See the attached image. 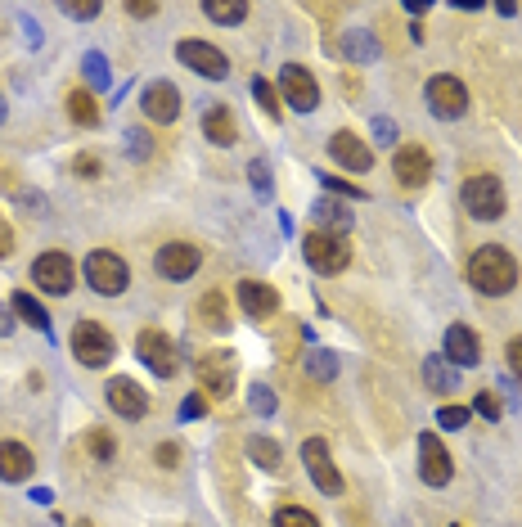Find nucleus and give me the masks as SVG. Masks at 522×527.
Segmentation results:
<instances>
[{
	"label": "nucleus",
	"instance_id": "obj_1",
	"mask_svg": "<svg viewBox=\"0 0 522 527\" xmlns=\"http://www.w3.org/2000/svg\"><path fill=\"white\" fill-rule=\"evenodd\" d=\"M468 284H473L477 293H486V298L513 293V284H518V262H513V253H504L500 244L477 248V253L468 257Z\"/></svg>",
	"mask_w": 522,
	"mask_h": 527
},
{
	"label": "nucleus",
	"instance_id": "obj_2",
	"mask_svg": "<svg viewBox=\"0 0 522 527\" xmlns=\"http://www.w3.org/2000/svg\"><path fill=\"white\" fill-rule=\"evenodd\" d=\"M194 379H198V392L212 401H225L239 383V356L234 352H203L194 365Z\"/></svg>",
	"mask_w": 522,
	"mask_h": 527
},
{
	"label": "nucleus",
	"instance_id": "obj_3",
	"mask_svg": "<svg viewBox=\"0 0 522 527\" xmlns=\"http://www.w3.org/2000/svg\"><path fill=\"white\" fill-rule=\"evenodd\" d=\"M459 199H464L468 217H477V221H500L504 217V185H500V176H491V172L468 176Z\"/></svg>",
	"mask_w": 522,
	"mask_h": 527
},
{
	"label": "nucleus",
	"instance_id": "obj_4",
	"mask_svg": "<svg viewBox=\"0 0 522 527\" xmlns=\"http://www.w3.org/2000/svg\"><path fill=\"white\" fill-rule=\"evenodd\" d=\"M302 253L311 262V271H320V275H338L351 262V244L342 235H333V230H311L302 239Z\"/></svg>",
	"mask_w": 522,
	"mask_h": 527
},
{
	"label": "nucleus",
	"instance_id": "obj_5",
	"mask_svg": "<svg viewBox=\"0 0 522 527\" xmlns=\"http://www.w3.org/2000/svg\"><path fill=\"white\" fill-rule=\"evenodd\" d=\"M86 280H90V289H95V293L117 298V293H126V284H131V266H126L117 253L95 248V253L86 257Z\"/></svg>",
	"mask_w": 522,
	"mask_h": 527
},
{
	"label": "nucleus",
	"instance_id": "obj_6",
	"mask_svg": "<svg viewBox=\"0 0 522 527\" xmlns=\"http://www.w3.org/2000/svg\"><path fill=\"white\" fill-rule=\"evenodd\" d=\"M72 356L81 365H90V370H99V365L113 361V334L99 320H77L72 325Z\"/></svg>",
	"mask_w": 522,
	"mask_h": 527
},
{
	"label": "nucleus",
	"instance_id": "obj_7",
	"mask_svg": "<svg viewBox=\"0 0 522 527\" xmlns=\"http://www.w3.org/2000/svg\"><path fill=\"white\" fill-rule=\"evenodd\" d=\"M135 356H140L144 365H149L158 379H171V374L180 370V356H176V343H171L162 329H140V338H135Z\"/></svg>",
	"mask_w": 522,
	"mask_h": 527
},
{
	"label": "nucleus",
	"instance_id": "obj_8",
	"mask_svg": "<svg viewBox=\"0 0 522 527\" xmlns=\"http://www.w3.org/2000/svg\"><path fill=\"white\" fill-rule=\"evenodd\" d=\"M423 95H428V109H432V118H446V122H455V118H464L468 113V91H464V82L459 77H432L428 86H423Z\"/></svg>",
	"mask_w": 522,
	"mask_h": 527
},
{
	"label": "nucleus",
	"instance_id": "obj_9",
	"mask_svg": "<svg viewBox=\"0 0 522 527\" xmlns=\"http://www.w3.org/2000/svg\"><path fill=\"white\" fill-rule=\"evenodd\" d=\"M72 280H77V266H72L68 253H41L32 262V284L54 293V298H63V293L72 289Z\"/></svg>",
	"mask_w": 522,
	"mask_h": 527
},
{
	"label": "nucleus",
	"instance_id": "obj_10",
	"mask_svg": "<svg viewBox=\"0 0 522 527\" xmlns=\"http://www.w3.org/2000/svg\"><path fill=\"white\" fill-rule=\"evenodd\" d=\"M176 59L185 68H194L198 77H207V82H225V77H230V59H225L216 46H207V41H180Z\"/></svg>",
	"mask_w": 522,
	"mask_h": 527
},
{
	"label": "nucleus",
	"instance_id": "obj_11",
	"mask_svg": "<svg viewBox=\"0 0 522 527\" xmlns=\"http://www.w3.org/2000/svg\"><path fill=\"white\" fill-rule=\"evenodd\" d=\"M302 460H306L311 482L324 491V496H342V473H338V464H333L329 442H324V437H311V442L302 446Z\"/></svg>",
	"mask_w": 522,
	"mask_h": 527
},
{
	"label": "nucleus",
	"instance_id": "obj_12",
	"mask_svg": "<svg viewBox=\"0 0 522 527\" xmlns=\"http://www.w3.org/2000/svg\"><path fill=\"white\" fill-rule=\"evenodd\" d=\"M419 478L428 482V487H446V482L455 478V460H450V451L441 446L437 433L419 437Z\"/></svg>",
	"mask_w": 522,
	"mask_h": 527
},
{
	"label": "nucleus",
	"instance_id": "obj_13",
	"mask_svg": "<svg viewBox=\"0 0 522 527\" xmlns=\"http://www.w3.org/2000/svg\"><path fill=\"white\" fill-rule=\"evenodd\" d=\"M279 91H284V104H293L297 113H311L315 104H320V86H315V77L306 73L302 64H284V73H279Z\"/></svg>",
	"mask_w": 522,
	"mask_h": 527
},
{
	"label": "nucleus",
	"instance_id": "obj_14",
	"mask_svg": "<svg viewBox=\"0 0 522 527\" xmlns=\"http://www.w3.org/2000/svg\"><path fill=\"white\" fill-rule=\"evenodd\" d=\"M198 262H203V253H198L194 244H185V239H171V244H162L158 257H153L158 275H167V280H189V275L198 271Z\"/></svg>",
	"mask_w": 522,
	"mask_h": 527
},
{
	"label": "nucleus",
	"instance_id": "obj_15",
	"mask_svg": "<svg viewBox=\"0 0 522 527\" xmlns=\"http://www.w3.org/2000/svg\"><path fill=\"white\" fill-rule=\"evenodd\" d=\"M392 172H396V185H401V190H423V185H428V176H432V158H428V149H419V145L396 149Z\"/></svg>",
	"mask_w": 522,
	"mask_h": 527
},
{
	"label": "nucleus",
	"instance_id": "obj_16",
	"mask_svg": "<svg viewBox=\"0 0 522 527\" xmlns=\"http://www.w3.org/2000/svg\"><path fill=\"white\" fill-rule=\"evenodd\" d=\"M140 109L149 122H158V127H167V122L180 118V91L171 82H149L140 91Z\"/></svg>",
	"mask_w": 522,
	"mask_h": 527
},
{
	"label": "nucleus",
	"instance_id": "obj_17",
	"mask_svg": "<svg viewBox=\"0 0 522 527\" xmlns=\"http://www.w3.org/2000/svg\"><path fill=\"white\" fill-rule=\"evenodd\" d=\"M104 392H108V406L117 410V419H144L149 415V392H144L135 379H122V374H117V379H108Z\"/></svg>",
	"mask_w": 522,
	"mask_h": 527
},
{
	"label": "nucleus",
	"instance_id": "obj_18",
	"mask_svg": "<svg viewBox=\"0 0 522 527\" xmlns=\"http://www.w3.org/2000/svg\"><path fill=\"white\" fill-rule=\"evenodd\" d=\"M329 154H333V163H342L347 172H369V167H374V154H369V145L356 131H333Z\"/></svg>",
	"mask_w": 522,
	"mask_h": 527
},
{
	"label": "nucleus",
	"instance_id": "obj_19",
	"mask_svg": "<svg viewBox=\"0 0 522 527\" xmlns=\"http://www.w3.org/2000/svg\"><path fill=\"white\" fill-rule=\"evenodd\" d=\"M239 307L248 311L252 320H270V316H279V293H275V284L243 280V284H239Z\"/></svg>",
	"mask_w": 522,
	"mask_h": 527
},
{
	"label": "nucleus",
	"instance_id": "obj_20",
	"mask_svg": "<svg viewBox=\"0 0 522 527\" xmlns=\"http://www.w3.org/2000/svg\"><path fill=\"white\" fill-rule=\"evenodd\" d=\"M446 356L455 365H477L482 361V338H477L468 325H450L446 329Z\"/></svg>",
	"mask_w": 522,
	"mask_h": 527
},
{
	"label": "nucleus",
	"instance_id": "obj_21",
	"mask_svg": "<svg viewBox=\"0 0 522 527\" xmlns=\"http://www.w3.org/2000/svg\"><path fill=\"white\" fill-rule=\"evenodd\" d=\"M203 136L221 149H230L234 140H239V122H234V113L225 109V104H216V109L203 113Z\"/></svg>",
	"mask_w": 522,
	"mask_h": 527
},
{
	"label": "nucleus",
	"instance_id": "obj_22",
	"mask_svg": "<svg viewBox=\"0 0 522 527\" xmlns=\"http://www.w3.org/2000/svg\"><path fill=\"white\" fill-rule=\"evenodd\" d=\"M198 320H203V329H212V334L230 329V298H225V289H207L203 298H198Z\"/></svg>",
	"mask_w": 522,
	"mask_h": 527
},
{
	"label": "nucleus",
	"instance_id": "obj_23",
	"mask_svg": "<svg viewBox=\"0 0 522 527\" xmlns=\"http://www.w3.org/2000/svg\"><path fill=\"white\" fill-rule=\"evenodd\" d=\"M27 473H32V451L23 442H0V478L23 482Z\"/></svg>",
	"mask_w": 522,
	"mask_h": 527
},
{
	"label": "nucleus",
	"instance_id": "obj_24",
	"mask_svg": "<svg viewBox=\"0 0 522 527\" xmlns=\"http://www.w3.org/2000/svg\"><path fill=\"white\" fill-rule=\"evenodd\" d=\"M63 104H68V118L77 122V127H99V104H95V95H90V91L72 86Z\"/></svg>",
	"mask_w": 522,
	"mask_h": 527
},
{
	"label": "nucleus",
	"instance_id": "obj_25",
	"mask_svg": "<svg viewBox=\"0 0 522 527\" xmlns=\"http://www.w3.org/2000/svg\"><path fill=\"white\" fill-rule=\"evenodd\" d=\"M9 307H14V316L23 320V325L41 329V334L50 338V316H45V307L32 298V293H14V298H9Z\"/></svg>",
	"mask_w": 522,
	"mask_h": 527
},
{
	"label": "nucleus",
	"instance_id": "obj_26",
	"mask_svg": "<svg viewBox=\"0 0 522 527\" xmlns=\"http://www.w3.org/2000/svg\"><path fill=\"white\" fill-rule=\"evenodd\" d=\"M423 383H428L432 392H455L459 374H455V365H446L441 356H428V361H423Z\"/></svg>",
	"mask_w": 522,
	"mask_h": 527
},
{
	"label": "nucleus",
	"instance_id": "obj_27",
	"mask_svg": "<svg viewBox=\"0 0 522 527\" xmlns=\"http://www.w3.org/2000/svg\"><path fill=\"white\" fill-rule=\"evenodd\" d=\"M248 460L261 464L266 473H279L284 455H279V442H270V437H248Z\"/></svg>",
	"mask_w": 522,
	"mask_h": 527
},
{
	"label": "nucleus",
	"instance_id": "obj_28",
	"mask_svg": "<svg viewBox=\"0 0 522 527\" xmlns=\"http://www.w3.org/2000/svg\"><path fill=\"white\" fill-rule=\"evenodd\" d=\"M203 14L212 23H243L248 19V5H243V0H207Z\"/></svg>",
	"mask_w": 522,
	"mask_h": 527
},
{
	"label": "nucleus",
	"instance_id": "obj_29",
	"mask_svg": "<svg viewBox=\"0 0 522 527\" xmlns=\"http://www.w3.org/2000/svg\"><path fill=\"white\" fill-rule=\"evenodd\" d=\"M252 100H257V109L266 113L270 122H279L284 118V104H279V95H275V86L266 82V77H257V82H252Z\"/></svg>",
	"mask_w": 522,
	"mask_h": 527
},
{
	"label": "nucleus",
	"instance_id": "obj_30",
	"mask_svg": "<svg viewBox=\"0 0 522 527\" xmlns=\"http://www.w3.org/2000/svg\"><path fill=\"white\" fill-rule=\"evenodd\" d=\"M311 212H315V217H320V221H329V226H333V235H342V230L351 226V212L342 208V203H333V199H320Z\"/></svg>",
	"mask_w": 522,
	"mask_h": 527
},
{
	"label": "nucleus",
	"instance_id": "obj_31",
	"mask_svg": "<svg viewBox=\"0 0 522 527\" xmlns=\"http://www.w3.org/2000/svg\"><path fill=\"white\" fill-rule=\"evenodd\" d=\"M275 527H320V518L302 505H279L275 509Z\"/></svg>",
	"mask_w": 522,
	"mask_h": 527
},
{
	"label": "nucleus",
	"instance_id": "obj_32",
	"mask_svg": "<svg viewBox=\"0 0 522 527\" xmlns=\"http://www.w3.org/2000/svg\"><path fill=\"white\" fill-rule=\"evenodd\" d=\"M306 370H311L320 383H329L333 374H338V356H333V352H324V347H315V352L306 356Z\"/></svg>",
	"mask_w": 522,
	"mask_h": 527
},
{
	"label": "nucleus",
	"instance_id": "obj_33",
	"mask_svg": "<svg viewBox=\"0 0 522 527\" xmlns=\"http://www.w3.org/2000/svg\"><path fill=\"white\" fill-rule=\"evenodd\" d=\"M81 68H86V82L95 86V91H104L108 86V59L99 55V50H90V55L81 59Z\"/></svg>",
	"mask_w": 522,
	"mask_h": 527
},
{
	"label": "nucleus",
	"instance_id": "obj_34",
	"mask_svg": "<svg viewBox=\"0 0 522 527\" xmlns=\"http://www.w3.org/2000/svg\"><path fill=\"white\" fill-rule=\"evenodd\" d=\"M0 190H9V194H18V199H27V203H36L32 194L23 190V181H18V172H14V163H5L0 158Z\"/></svg>",
	"mask_w": 522,
	"mask_h": 527
},
{
	"label": "nucleus",
	"instance_id": "obj_35",
	"mask_svg": "<svg viewBox=\"0 0 522 527\" xmlns=\"http://www.w3.org/2000/svg\"><path fill=\"white\" fill-rule=\"evenodd\" d=\"M324 181V190H333V194H342V199H365V190L360 185H351V181H338V176H329V172H315Z\"/></svg>",
	"mask_w": 522,
	"mask_h": 527
},
{
	"label": "nucleus",
	"instance_id": "obj_36",
	"mask_svg": "<svg viewBox=\"0 0 522 527\" xmlns=\"http://www.w3.org/2000/svg\"><path fill=\"white\" fill-rule=\"evenodd\" d=\"M86 446H90V455H95V460H113V451H117L113 437H108L104 428H95V433L86 437Z\"/></svg>",
	"mask_w": 522,
	"mask_h": 527
},
{
	"label": "nucleus",
	"instance_id": "obj_37",
	"mask_svg": "<svg viewBox=\"0 0 522 527\" xmlns=\"http://www.w3.org/2000/svg\"><path fill=\"white\" fill-rule=\"evenodd\" d=\"M248 181H252V190H257V194L275 190V181H270V167L261 163V158H257V163H248Z\"/></svg>",
	"mask_w": 522,
	"mask_h": 527
},
{
	"label": "nucleus",
	"instance_id": "obj_38",
	"mask_svg": "<svg viewBox=\"0 0 522 527\" xmlns=\"http://www.w3.org/2000/svg\"><path fill=\"white\" fill-rule=\"evenodd\" d=\"M468 415H473L468 406H441V410H437V424H441V428H464Z\"/></svg>",
	"mask_w": 522,
	"mask_h": 527
},
{
	"label": "nucleus",
	"instance_id": "obj_39",
	"mask_svg": "<svg viewBox=\"0 0 522 527\" xmlns=\"http://www.w3.org/2000/svg\"><path fill=\"white\" fill-rule=\"evenodd\" d=\"M72 172H77L81 181H95V176L104 172V163H99L95 154H77V158H72Z\"/></svg>",
	"mask_w": 522,
	"mask_h": 527
},
{
	"label": "nucleus",
	"instance_id": "obj_40",
	"mask_svg": "<svg viewBox=\"0 0 522 527\" xmlns=\"http://www.w3.org/2000/svg\"><path fill=\"white\" fill-rule=\"evenodd\" d=\"M248 406L257 410V415H270V410H275V392H270L266 383H257V388H252V397H248Z\"/></svg>",
	"mask_w": 522,
	"mask_h": 527
},
{
	"label": "nucleus",
	"instance_id": "obj_41",
	"mask_svg": "<svg viewBox=\"0 0 522 527\" xmlns=\"http://www.w3.org/2000/svg\"><path fill=\"white\" fill-rule=\"evenodd\" d=\"M207 415V397L203 392H189L185 401H180V419H203Z\"/></svg>",
	"mask_w": 522,
	"mask_h": 527
},
{
	"label": "nucleus",
	"instance_id": "obj_42",
	"mask_svg": "<svg viewBox=\"0 0 522 527\" xmlns=\"http://www.w3.org/2000/svg\"><path fill=\"white\" fill-rule=\"evenodd\" d=\"M473 406H477V415H482V419H500V397H495V392H477V401H473Z\"/></svg>",
	"mask_w": 522,
	"mask_h": 527
},
{
	"label": "nucleus",
	"instance_id": "obj_43",
	"mask_svg": "<svg viewBox=\"0 0 522 527\" xmlns=\"http://www.w3.org/2000/svg\"><path fill=\"white\" fill-rule=\"evenodd\" d=\"M347 55L356 59V64H360V59H369V55H374V37H365V32H356V37L347 41Z\"/></svg>",
	"mask_w": 522,
	"mask_h": 527
},
{
	"label": "nucleus",
	"instance_id": "obj_44",
	"mask_svg": "<svg viewBox=\"0 0 522 527\" xmlns=\"http://www.w3.org/2000/svg\"><path fill=\"white\" fill-rule=\"evenodd\" d=\"M126 145H131V154H135V158H149V154H153L149 136H144L140 127H135V131H126Z\"/></svg>",
	"mask_w": 522,
	"mask_h": 527
},
{
	"label": "nucleus",
	"instance_id": "obj_45",
	"mask_svg": "<svg viewBox=\"0 0 522 527\" xmlns=\"http://www.w3.org/2000/svg\"><path fill=\"white\" fill-rule=\"evenodd\" d=\"M153 460H158L162 469H176V464H180V446L176 442H162L158 451H153Z\"/></svg>",
	"mask_w": 522,
	"mask_h": 527
},
{
	"label": "nucleus",
	"instance_id": "obj_46",
	"mask_svg": "<svg viewBox=\"0 0 522 527\" xmlns=\"http://www.w3.org/2000/svg\"><path fill=\"white\" fill-rule=\"evenodd\" d=\"M504 356H509V370H513V379L522 383V338H509V347H504Z\"/></svg>",
	"mask_w": 522,
	"mask_h": 527
},
{
	"label": "nucleus",
	"instance_id": "obj_47",
	"mask_svg": "<svg viewBox=\"0 0 522 527\" xmlns=\"http://www.w3.org/2000/svg\"><path fill=\"white\" fill-rule=\"evenodd\" d=\"M126 14H131V19H158V5H149V0H131Z\"/></svg>",
	"mask_w": 522,
	"mask_h": 527
},
{
	"label": "nucleus",
	"instance_id": "obj_48",
	"mask_svg": "<svg viewBox=\"0 0 522 527\" xmlns=\"http://www.w3.org/2000/svg\"><path fill=\"white\" fill-rule=\"evenodd\" d=\"M63 14H68V19H95L99 5L95 0H86V5H63Z\"/></svg>",
	"mask_w": 522,
	"mask_h": 527
},
{
	"label": "nucleus",
	"instance_id": "obj_49",
	"mask_svg": "<svg viewBox=\"0 0 522 527\" xmlns=\"http://www.w3.org/2000/svg\"><path fill=\"white\" fill-rule=\"evenodd\" d=\"M374 136H378V145H392L396 140V127L387 118H374Z\"/></svg>",
	"mask_w": 522,
	"mask_h": 527
},
{
	"label": "nucleus",
	"instance_id": "obj_50",
	"mask_svg": "<svg viewBox=\"0 0 522 527\" xmlns=\"http://www.w3.org/2000/svg\"><path fill=\"white\" fill-rule=\"evenodd\" d=\"M14 253V230H9V221L0 217V257H9Z\"/></svg>",
	"mask_w": 522,
	"mask_h": 527
},
{
	"label": "nucleus",
	"instance_id": "obj_51",
	"mask_svg": "<svg viewBox=\"0 0 522 527\" xmlns=\"http://www.w3.org/2000/svg\"><path fill=\"white\" fill-rule=\"evenodd\" d=\"M32 500H36V505H50L54 496H50V487H36V491H32Z\"/></svg>",
	"mask_w": 522,
	"mask_h": 527
},
{
	"label": "nucleus",
	"instance_id": "obj_52",
	"mask_svg": "<svg viewBox=\"0 0 522 527\" xmlns=\"http://www.w3.org/2000/svg\"><path fill=\"white\" fill-rule=\"evenodd\" d=\"M9 325H14V320H9V307H0V338L9 334Z\"/></svg>",
	"mask_w": 522,
	"mask_h": 527
},
{
	"label": "nucleus",
	"instance_id": "obj_53",
	"mask_svg": "<svg viewBox=\"0 0 522 527\" xmlns=\"http://www.w3.org/2000/svg\"><path fill=\"white\" fill-rule=\"evenodd\" d=\"M77 527H95V523H86V518H81V523H77Z\"/></svg>",
	"mask_w": 522,
	"mask_h": 527
},
{
	"label": "nucleus",
	"instance_id": "obj_54",
	"mask_svg": "<svg viewBox=\"0 0 522 527\" xmlns=\"http://www.w3.org/2000/svg\"><path fill=\"white\" fill-rule=\"evenodd\" d=\"M0 122H5V104H0Z\"/></svg>",
	"mask_w": 522,
	"mask_h": 527
}]
</instances>
